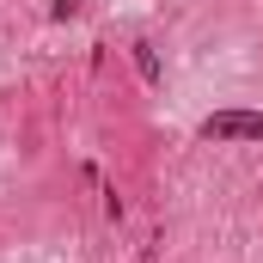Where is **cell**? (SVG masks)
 <instances>
[{"label":"cell","instance_id":"obj_1","mask_svg":"<svg viewBox=\"0 0 263 263\" xmlns=\"http://www.w3.org/2000/svg\"><path fill=\"white\" fill-rule=\"evenodd\" d=\"M202 141H263V110H214L202 123Z\"/></svg>","mask_w":263,"mask_h":263},{"label":"cell","instance_id":"obj_2","mask_svg":"<svg viewBox=\"0 0 263 263\" xmlns=\"http://www.w3.org/2000/svg\"><path fill=\"white\" fill-rule=\"evenodd\" d=\"M135 49V67H141V80L147 86H159V55H153V43H129Z\"/></svg>","mask_w":263,"mask_h":263},{"label":"cell","instance_id":"obj_3","mask_svg":"<svg viewBox=\"0 0 263 263\" xmlns=\"http://www.w3.org/2000/svg\"><path fill=\"white\" fill-rule=\"evenodd\" d=\"M73 12H80V0H55L49 6V18H73Z\"/></svg>","mask_w":263,"mask_h":263}]
</instances>
